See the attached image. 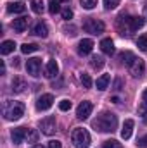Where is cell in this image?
Returning <instances> with one entry per match:
<instances>
[{"mask_svg": "<svg viewBox=\"0 0 147 148\" xmlns=\"http://www.w3.org/2000/svg\"><path fill=\"white\" fill-rule=\"evenodd\" d=\"M61 14H62V19H64V21H69V19H73V10H71L69 7L62 9V10H61Z\"/></svg>", "mask_w": 147, "mask_h": 148, "instance_id": "cell-34", "label": "cell"}, {"mask_svg": "<svg viewBox=\"0 0 147 148\" xmlns=\"http://www.w3.org/2000/svg\"><path fill=\"white\" fill-rule=\"evenodd\" d=\"M26 134H28L26 127H16V129L10 131V138L16 145H21L23 141H26Z\"/></svg>", "mask_w": 147, "mask_h": 148, "instance_id": "cell-11", "label": "cell"}, {"mask_svg": "<svg viewBox=\"0 0 147 148\" xmlns=\"http://www.w3.org/2000/svg\"><path fill=\"white\" fill-rule=\"evenodd\" d=\"M59 109L62 112H68L71 109V102H69V100H61V102H59Z\"/></svg>", "mask_w": 147, "mask_h": 148, "instance_id": "cell-36", "label": "cell"}, {"mask_svg": "<svg viewBox=\"0 0 147 148\" xmlns=\"http://www.w3.org/2000/svg\"><path fill=\"white\" fill-rule=\"evenodd\" d=\"M26 141H28V143H37V141H38V131H37V129H28Z\"/></svg>", "mask_w": 147, "mask_h": 148, "instance_id": "cell-28", "label": "cell"}, {"mask_svg": "<svg viewBox=\"0 0 147 148\" xmlns=\"http://www.w3.org/2000/svg\"><path fill=\"white\" fill-rule=\"evenodd\" d=\"M133 126H135V122H133L132 119H126V121H125L123 129H121V138H123V140H130V136H132V133H133Z\"/></svg>", "mask_w": 147, "mask_h": 148, "instance_id": "cell-15", "label": "cell"}, {"mask_svg": "<svg viewBox=\"0 0 147 148\" xmlns=\"http://www.w3.org/2000/svg\"><path fill=\"white\" fill-rule=\"evenodd\" d=\"M52 103H54V97L50 95V93H47V95H42L40 98L37 100V110H49L50 107H52Z\"/></svg>", "mask_w": 147, "mask_h": 148, "instance_id": "cell-10", "label": "cell"}, {"mask_svg": "<svg viewBox=\"0 0 147 148\" xmlns=\"http://www.w3.org/2000/svg\"><path fill=\"white\" fill-rule=\"evenodd\" d=\"M80 81H81V84H83L85 88H92V84H94V83H92V77H90L88 74H85V73L80 76Z\"/></svg>", "mask_w": 147, "mask_h": 148, "instance_id": "cell-29", "label": "cell"}, {"mask_svg": "<svg viewBox=\"0 0 147 148\" xmlns=\"http://www.w3.org/2000/svg\"><path fill=\"white\" fill-rule=\"evenodd\" d=\"M80 3H81V7H83V9L92 10V9L97 5V0H80Z\"/></svg>", "mask_w": 147, "mask_h": 148, "instance_id": "cell-31", "label": "cell"}, {"mask_svg": "<svg viewBox=\"0 0 147 148\" xmlns=\"http://www.w3.org/2000/svg\"><path fill=\"white\" fill-rule=\"evenodd\" d=\"M26 88H28V84H26V81H24L23 77L16 76V77L12 79V91H14V93H23Z\"/></svg>", "mask_w": 147, "mask_h": 148, "instance_id": "cell-14", "label": "cell"}, {"mask_svg": "<svg viewBox=\"0 0 147 148\" xmlns=\"http://www.w3.org/2000/svg\"><path fill=\"white\" fill-rule=\"evenodd\" d=\"M62 9H61V2L59 0H50V3H49V12L54 16V14H57V12H61Z\"/></svg>", "mask_w": 147, "mask_h": 148, "instance_id": "cell-26", "label": "cell"}, {"mask_svg": "<svg viewBox=\"0 0 147 148\" xmlns=\"http://www.w3.org/2000/svg\"><path fill=\"white\" fill-rule=\"evenodd\" d=\"M37 50H38V45H35V43H24V45H21V52L23 53H33Z\"/></svg>", "mask_w": 147, "mask_h": 148, "instance_id": "cell-27", "label": "cell"}, {"mask_svg": "<svg viewBox=\"0 0 147 148\" xmlns=\"http://www.w3.org/2000/svg\"><path fill=\"white\" fill-rule=\"evenodd\" d=\"M24 10H26V5L21 3V2H10V3H7V12H10V14H23Z\"/></svg>", "mask_w": 147, "mask_h": 148, "instance_id": "cell-16", "label": "cell"}, {"mask_svg": "<svg viewBox=\"0 0 147 148\" xmlns=\"http://www.w3.org/2000/svg\"><path fill=\"white\" fill-rule=\"evenodd\" d=\"M3 117L7 121H17L24 115V105L21 102H16V100H7L3 103Z\"/></svg>", "mask_w": 147, "mask_h": 148, "instance_id": "cell-2", "label": "cell"}, {"mask_svg": "<svg viewBox=\"0 0 147 148\" xmlns=\"http://www.w3.org/2000/svg\"><path fill=\"white\" fill-rule=\"evenodd\" d=\"M121 79H116V83H114V90H121Z\"/></svg>", "mask_w": 147, "mask_h": 148, "instance_id": "cell-40", "label": "cell"}, {"mask_svg": "<svg viewBox=\"0 0 147 148\" xmlns=\"http://www.w3.org/2000/svg\"><path fill=\"white\" fill-rule=\"evenodd\" d=\"M139 112L142 114V117H144V121L147 122V103H144V102H142V105L139 107Z\"/></svg>", "mask_w": 147, "mask_h": 148, "instance_id": "cell-37", "label": "cell"}, {"mask_svg": "<svg viewBox=\"0 0 147 148\" xmlns=\"http://www.w3.org/2000/svg\"><path fill=\"white\" fill-rule=\"evenodd\" d=\"M92 126L101 133H112L118 127V117L111 112H102L97 119L92 121Z\"/></svg>", "mask_w": 147, "mask_h": 148, "instance_id": "cell-1", "label": "cell"}, {"mask_svg": "<svg viewBox=\"0 0 147 148\" xmlns=\"http://www.w3.org/2000/svg\"><path fill=\"white\" fill-rule=\"evenodd\" d=\"M12 28H14V31H16V33H23V31L28 28V17H19V19H14Z\"/></svg>", "mask_w": 147, "mask_h": 148, "instance_id": "cell-17", "label": "cell"}, {"mask_svg": "<svg viewBox=\"0 0 147 148\" xmlns=\"http://www.w3.org/2000/svg\"><path fill=\"white\" fill-rule=\"evenodd\" d=\"M146 14H147V3H146Z\"/></svg>", "mask_w": 147, "mask_h": 148, "instance_id": "cell-46", "label": "cell"}, {"mask_svg": "<svg viewBox=\"0 0 147 148\" xmlns=\"http://www.w3.org/2000/svg\"><path fill=\"white\" fill-rule=\"evenodd\" d=\"M111 102H112V103H119V98H118V97H112Z\"/></svg>", "mask_w": 147, "mask_h": 148, "instance_id": "cell-43", "label": "cell"}, {"mask_svg": "<svg viewBox=\"0 0 147 148\" xmlns=\"http://www.w3.org/2000/svg\"><path fill=\"white\" fill-rule=\"evenodd\" d=\"M71 141L74 148H88L90 147V133L83 127H76L71 134Z\"/></svg>", "mask_w": 147, "mask_h": 148, "instance_id": "cell-3", "label": "cell"}, {"mask_svg": "<svg viewBox=\"0 0 147 148\" xmlns=\"http://www.w3.org/2000/svg\"><path fill=\"white\" fill-rule=\"evenodd\" d=\"M102 148H123V145L116 140H107V141H104Z\"/></svg>", "mask_w": 147, "mask_h": 148, "instance_id": "cell-32", "label": "cell"}, {"mask_svg": "<svg viewBox=\"0 0 147 148\" xmlns=\"http://www.w3.org/2000/svg\"><path fill=\"white\" fill-rule=\"evenodd\" d=\"M142 102H144V103H147V88L142 91Z\"/></svg>", "mask_w": 147, "mask_h": 148, "instance_id": "cell-41", "label": "cell"}, {"mask_svg": "<svg viewBox=\"0 0 147 148\" xmlns=\"http://www.w3.org/2000/svg\"><path fill=\"white\" fill-rule=\"evenodd\" d=\"M111 81V76L109 74H102L99 79H97V83H95V86H97V90H101V91H104L106 88H107V84H109Z\"/></svg>", "mask_w": 147, "mask_h": 148, "instance_id": "cell-23", "label": "cell"}, {"mask_svg": "<svg viewBox=\"0 0 147 148\" xmlns=\"http://www.w3.org/2000/svg\"><path fill=\"white\" fill-rule=\"evenodd\" d=\"M101 50H102L106 55H112V53H114V43H112L111 38H104V40L101 41Z\"/></svg>", "mask_w": 147, "mask_h": 148, "instance_id": "cell-18", "label": "cell"}, {"mask_svg": "<svg viewBox=\"0 0 147 148\" xmlns=\"http://www.w3.org/2000/svg\"><path fill=\"white\" fill-rule=\"evenodd\" d=\"M26 71H28V74H31L33 77H38L40 73H42V59H37V57L28 59V62H26Z\"/></svg>", "mask_w": 147, "mask_h": 148, "instance_id": "cell-9", "label": "cell"}, {"mask_svg": "<svg viewBox=\"0 0 147 148\" xmlns=\"http://www.w3.org/2000/svg\"><path fill=\"white\" fill-rule=\"evenodd\" d=\"M31 148H45V147H42V145H33Z\"/></svg>", "mask_w": 147, "mask_h": 148, "instance_id": "cell-44", "label": "cell"}, {"mask_svg": "<svg viewBox=\"0 0 147 148\" xmlns=\"http://www.w3.org/2000/svg\"><path fill=\"white\" fill-rule=\"evenodd\" d=\"M43 9H45L43 0H31V10H33L35 14H42Z\"/></svg>", "mask_w": 147, "mask_h": 148, "instance_id": "cell-25", "label": "cell"}, {"mask_svg": "<svg viewBox=\"0 0 147 148\" xmlns=\"http://www.w3.org/2000/svg\"><path fill=\"white\" fill-rule=\"evenodd\" d=\"M0 74H5V64H3V60L0 62Z\"/></svg>", "mask_w": 147, "mask_h": 148, "instance_id": "cell-42", "label": "cell"}, {"mask_svg": "<svg viewBox=\"0 0 147 148\" xmlns=\"http://www.w3.org/2000/svg\"><path fill=\"white\" fill-rule=\"evenodd\" d=\"M92 110H94V105H92V102H88V100H83V102L78 105V109H76V117H78V119H81V121H85V119H88V117H90Z\"/></svg>", "mask_w": 147, "mask_h": 148, "instance_id": "cell-8", "label": "cell"}, {"mask_svg": "<svg viewBox=\"0 0 147 148\" xmlns=\"http://www.w3.org/2000/svg\"><path fill=\"white\" fill-rule=\"evenodd\" d=\"M128 71H130V74H132L133 77H142L144 73H146V64H144V60L139 59V57H135L133 62L128 66Z\"/></svg>", "mask_w": 147, "mask_h": 148, "instance_id": "cell-7", "label": "cell"}, {"mask_svg": "<svg viewBox=\"0 0 147 148\" xmlns=\"http://www.w3.org/2000/svg\"><path fill=\"white\" fill-rule=\"evenodd\" d=\"M14 48H16V43H14L12 40H5V41H2V45H0V53H2V55H9V53L14 52Z\"/></svg>", "mask_w": 147, "mask_h": 148, "instance_id": "cell-19", "label": "cell"}, {"mask_svg": "<svg viewBox=\"0 0 147 148\" xmlns=\"http://www.w3.org/2000/svg\"><path fill=\"white\" fill-rule=\"evenodd\" d=\"M144 24H146V21H144L140 16H132V19H130L132 33H133V31H137V29H140V28H144Z\"/></svg>", "mask_w": 147, "mask_h": 148, "instance_id": "cell-20", "label": "cell"}, {"mask_svg": "<svg viewBox=\"0 0 147 148\" xmlns=\"http://www.w3.org/2000/svg\"><path fill=\"white\" fill-rule=\"evenodd\" d=\"M130 19H132V16H126V14H121V16L118 17V21H116V28H118V31H119L121 36H130V33H132Z\"/></svg>", "mask_w": 147, "mask_h": 148, "instance_id": "cell-6", "label": "cell"}, {"mask_svg": "<svg viewBox=\"0 0 147 148\" xmlns=\"http://www.w3.org/2000/svg\"><path fill=\"white\" fill-rule=\"evenodd\" d=\"M133 59H135V53H133V52H130V50H125V52H121V53H119V60H121L126 67L133 62Z\"/></svg>", "mask_w": 147, "mask_h": 148, "instance_id": "cell-22", "label": "cell"}, {"mask_svg": "<svg viewBox=\"0 0 147 148\" xmlns=\"http://www.w3.org/2000/svg\"><path fill=\"white\" fill-rule=\"evenodd\" d=\"M33 35L42 36V38H47L49 36V29H47V26H45L43 23H37V24L33 26Z\"/></svg>", "mask_w": 147, "mask_h": 148, "instance_id": "cell-21", "label": "cell"}, {"mask_svg": "<svg viewBox=\"0 0 147 148\" xmlns=\"http://www.w3.org/2000/svg\"><path fill=\"white\" fill-rule=\"evenodd\" d=\"M137 145H139V147H142V148H147V134H146V136H142V138H139Z\"/></svg>", "mask_w": 147, "mask_h": 148, "instance_id": "cell-39", "label": "cell"}, {"mask_svg": "<svg viewBox=\"0 0 147 148\" xmlns=\"http://www.w3.org/2000/svg\"><path fill=\"white\" fill-rule=\"evenodd\" d=\"M45 77H49V79H52V77H55L57 74H59V66H57V62L54 60V59H50L49 62H47V66H45Z\"/></svg>", "mask_w": 147, "mask_h": 148, "instance_id": "cell-13", "label": "cell"}, {"mask_svg": "<svg viewBox=\"0 0 147 148\" xmlns=\"http://www.w3.org/2000/svg\"><path fill=\"white\" fill-rule=\"evenodd\" d=\"M83 29H85L87 33H90V35H101V33H104L106 26H104L102 21L94 19V17H88V19L83 23Z\"/></svg>", "mask_w": 147, "mask_h": 148, "instance_id": "cell-4", "label": "cell"}, {"mask_svg": "<svg viewBox=\"0 0 147 148\" xmlns=\"http://www.w3.org/2000/svg\"><path fill=\"white\" fill-rule=\"evenodd\" d=\"M90 66H92L94 69H102V67H104V59H102L101 55H94V57L90 59Z\"/></svg>", "mask_w": 147, "mask_h": 148, "instance_id": "cell-24", "label": "cell"}, {"mask_svg": "<svg viewBox=\"0 0 147 148\" xmlns=\"http://www.w3.org/2000/svg\"><path fill=\"white\" fill-rule=\"evenodd\" d=\"M47 148H62V145H61V141H57V140H50L49 145H47Z\"/></svg>", "mask_w": 147, "mask_h": 148, "instance_id": "cell-38", "label": "cell"}, {"mask_svg": "<svg viewBox=\"0 0 147 148\" xmlns=\"http://www.w3.org/2000/svg\"><path fill=\"white\" fill-rule=\"evenodd\" d=\"M92 50H94V41L90 38H85L78 43V53L80 55H88Z\"/></svg>", "mask_w": 147, "mask_h": 148, "instance_id": "cell-12", "label": "cell"}, {"mask_svg": "<svg viewBox=\"0 0 147 148\" xmlns=\"http://www.w3.org/2000/svg\"><path fill=\"white\" fill-rule=\"evenodd\" d=\"M119 5V0H104V7L109 10V9H116Z\"/></svg>", "mask_w": 147, "mask_h": 148, "instance_id": "cell-35", "label": "cell"}, {"mask_svg": "<svg viewBox=\"0 0 147 148\" xmlns=\"http://www.w3.org/2000/svg\"><path fill=\"white\" fill-rule=\"evenodd\" d=\"M137 47H139L142 52H147V35L139 36V40H137Z\"/></svg>", "mask_w": 147, "mask_h": 148, "instance_id": "cell-30", "label": "cell"}, {"mask_svg": "<svg viewBox=\"0 0 147 148\" xmlns=\"http://www.w3.org/2000/svg\"><path fill=\"white\" fill-rule=\"evenodd\" d=\"M59 2H69V0H59Z\"/></svg>", "mask_w": 147, "mask_h": 148, "instance_id": "cell-45", "label": "cell"}, {"mask_svg": "<svg viewBox=\"0 0 147 148\" xmlns=\"http://www.w3.org/2000/svg\"><path fill=\"white\" fill-rule=\"evenodd\" d=\"M38 126H40L42 133H43V134H47V136H52V134L57 131V122H55V117H52V115H49V117L42 119Z\"/></svg>", "mask_w": 147, "mask_h": 148, "instance_id": "cell-5", "label": "cell"}, {"mask_svg": "<svg viewBox=\"0 0 147 148\" xmlns=\"http://www.w3.org/2000/svg\"><path fill=\"white\" fill-rule=\"evenodd\" d=\"M62 31H64L68 36H76V26H73V24H69V26L66 24V26L62 28Z\"/></svg>", "mask_w": 147, "mask_h": 148, "instance_id": "cell-33", "label": "cell"}]
</instances>
